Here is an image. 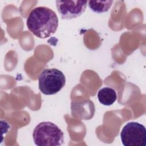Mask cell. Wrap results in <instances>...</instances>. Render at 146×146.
Returning a JSON list of instances; mask_svg holds the SVG:
<instances>
[{
	"mask_svg": "<svg viewBox=\"0 0 146 146\" xmlns=\"http://www.w3.org/2000/svg\"><path fill=\"white\" fill-rule=\"evenodd\" d=\"M28 29L36 37L44 39L53 35L58 26V18L52 9L39 6L33 9L27 19Z\"/></svg>",
	"mask_w": 146,
	"mask_h": 146,
	"instance_id": "6da1fadb",
	"label": "cell"
},
{
	"mask_svg": "<svg viewBox=\"0 0 146 146\" xmlns=\"http://www.w3.org/2000/svg\"><path fill=\"white\" fill-rule=\"evenodd\" d=\"M33 137L38 146H60L64 141L63 131L50 121L39 123L33 131Z\"/></svg>",
	"mask_w": 146,
	"mask_h": 146,
	"instance_id": "7a4b0ae2",
	"label": "cell"
},
{
	"mask_svg": "<svg viewBox=\"0 0 146 146\" xmlns=\"http://www.w3.org/2000/svg\"><path fill=\"white\" fill-rule=\"evenodd\" d=\"M66 84L64 74L57 68H46L38 78L39 89L44 95H54L60 91Z\"/></svg>",
	"mask_w": 146,
	"mask_h": 146,
	"instance_id": "3957f363",
	"label": "cell"
},
{
	"mask_svg": "<svg viewBox=\"0 0 146 146\" xmlns=\"http://www.w3.org/2000/svg\"><path fill=\"white\" fill-rule=\"evenodd\" d=\"M121 140L124 146H145L146 129L143 124L137 122H129L120 133Z\"/></svg>",
	"mask_w": 146,
	"mask_h": 146,
	"instance_id": "277c9868",
	"label": "cell"
},
{
	"mask_svg": "<svg viewBox=\"0 0 146 146\" xmlns=\"http://www.w3.org/2000/svg\"><path fill=\"white\" fill-rule=\"evenodd\" d=\"M87 1H56L58 11L62 19H71L80 16L86 10Z\"/></svg>",
	"mask_w": 146,
	"mask_h": 146,
	"instance_id": "5b68a950",
	"label": "cell"
},
{
	"mask_svg": "<svg viewBox=\"0 0 146 146\" xmlns=\"http://www.w3.org/2000/svg\"><path fill=\"white\" fill-rule=\"evenodd\" d=\"M98 98L101 104L109 106L112 105L117 99L115 90L111 87H103L100 89L98 93Z\"/></svg>",
	"mask_w": 146,
	"mask_h": 146,
	"instance_id": "8992f818",
	"label": "cell"
},
{
	"mask_svg": "<svg viewBox=\"0 0 146 146\" xmlns=\"http://www.w3.org/2000/svg\"><path fill=\"white\" fill-rule=\"evenodd\" d=\"M113 2V1H89L88 5L94 12L102 13L108 11Z\"/></svg>",
	"mask_w": 146,
	"mask_h": 146,
	"instance_id": "52a82bcc",
	"label": "cell"
}]
</instances>
